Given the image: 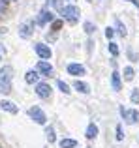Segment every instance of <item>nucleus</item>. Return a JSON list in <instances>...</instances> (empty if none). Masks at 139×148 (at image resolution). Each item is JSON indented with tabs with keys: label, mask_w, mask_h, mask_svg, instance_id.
Segmentation results:
<instances>
[{
	"label": "nucleus",
	"mask_w": 139,
	"mask_h": 148,
	"mask_svg": "<svg viewBox=\"0 0 139 148\" xmlns=\"http://www.w3.org/2000/svg\"><path fill=\"white\" fill-rule=\"evenodd\" d=\"M11 71L13 69L10 66H4L0 69V94H10L11 92Z\"/></svg>",
	"instance_id": "obj_1"
},
{
	"label": "nucleus",
	"mask_w": 139,
	"mask_h": 148,
	"mask_svg": "<svg viewBox=\"0 0 139 148\" xmlns=\"http://www.w3.org/2000/svg\"><path fill=\"white\" fill-rule=\"evenodd\" d=\"M28 114H30V118H32L36 124H45V122H47V116H45V112L41 111L40 107H36V105L28 109Z\"/></svg>",
	"instance_id": "obj_2"
},
{
	"label": "nucleus",
	"mask_w": 139,
	"mask_h": 148,
	"mask_svg": "<svg viewBox=\"0 0 139 148\" xmlns=\"http://www.w3.org/2000/svg\"><path fill=\"white\" fill-rule=\"evenodd\" d=\"M62 15H64L66 21L75 23L77 19H79V8H77V6H66V8H64V11H62Z\"/></svg>",
	"instance_id": "obj_3"
},
{
	"label": "nucleus",
	"mask_w": 139,
	"mask_h": 148,
	"mask_svg": "<svg viewBox=\"0 0 139 148\" xmlns=\"http://www.w3.org/2000/svg\"><path fill=\"white\" fill-rule=\"evenodd\" d=\"M120 114L124 116V120L128 124H136L139 120V111H136V109H124L120 107Z\"/></svg>",
	"instance_id": "obj_4"
},
{
	"label": "nucleus",
	"mask_w": 139,
	"mask_h": 148,
	"mask_svg": "<svg viewBox=\"0 0 139 148\" xmlns=\"http://www.w3.org/2000/svg\"><path fill=\"white\" fill-rule=\"evenodd\" d=\"M34 51L38 53V56L40 58H51V49H49V45H45V43H36L34 45Z\"/></svg>",
	"instance_id": "obj_5"
},
{
	"label": "nucleus",
	"mask_w": 139,
	"mask_h": 148,
	"mask_svg": "<svg viewBox=\"0 0 139 148\" xmlns=\"http://www.w3.org/2000/svg\"><path fill=\"white\" fill-rule=\"evenodd\" d=\"M36 94L40 96V98H49V96H51V86H49L47 83H40L36 86Z\"/></svg>",
	"instance_id": "obj_6"
},
{
	"label": "nucleus",
	"mask_w": 139,
	"mask_h": 148,
	"mask_svg": "<svg viewBox=\"0 0 139 148\" xmlns=\"http://www.w3.org/2000/svg\"><path fill=\"white\" fill-rule=\"evenodd\" d=\"M53 11H49V10H41V13H40V17H38V25H45V23H51L53 21Z\"/></svg>",
	"instance_id": "obj_7"
},
{
	"label": "nucleus",
	"mask_w": 139,
	"mask_h": 148,
	"mask_svg": "<svg viewBox=\"0 0 139 148\" xmlns=\"http://www.w3.org/2000/svg\"><path fill=\"white\" fill-rule=\"evenodd\" d=\"M0 107L4 109V111H8V112H11V114H15V112L19 111V107L13 103V101H8V99H2L0 101Z\"/></svg>",
	"instance_id": "obj_8"
},
{
	"label": "nucleus",
	"mask_w": 139,
	"mask_h": 148,
	"mask_svg": "<svg viewBox=\"0 0 139 148\" xmlns=\"http://www.w3.org/2000/svg\"><path fill=\"white\" fill-rule=\"evenodd\" d=\"M68 73H70V75H73V77L85 75V68H83L81 64H70V66H68Z\"/></svg>",
	"instance_id": "obj_9"
},
{
	"label": "nucleus",
	"mask_w": 139,
	"mask_h": 148,
	"mask_svg": "<svg viewBox=\"0 0 139 148\" xmlns=\"http://www.w3.org/2000/svg\"><path fill=\"white\" fill-rule=\"evenodd\" d=\"M38 71H41L43 75H51L53 73V66L49 64V62H45V60H40L38 62Z\"/></svg>",
	"instance_id": "obj_10"
},
{
	"label": "nucleus",
	"mask_w": 139,
	"mask_h": 148,
	"mask_svg": "<svg viewBox=\"0 0 139 148\" xmlns=\"http://www.w3.org/2000/svg\"><path fill=\"white\" fill-rule=\"evenodd\" d=\"M30 34H32V25H30V23H23V25L19 26V36L30 38Z\"/></svg>",
	"instance_id": "obj_11"
},
{
	"label": "nucleus",
	"mask_w": 139,
	"mask_h": 148,
	"mask_svg": "<svg viewBox=\"0 0 139 148\" xmlns=\"http://www.w3.org/2000/svg\"><path fill=\"white\" fill-rule=\"evenodd\" d=\"M73 88H75L77 92H81V94H88V92H90V86H88L87 83H81V81H75V83H73Z\"/></svg>",
	"instance_id": "obj_12"
},
{
	"label": "nucleus",
	"mask_w": 139,
	"mask_h": 148,
	"mask_svg": "<svg viewBox=\"0 0 139 148\" xmlns=\"http://www.w3.org/2000/svg\"><path fill=\"white\" fill-rule=\"evenodd\" d=\"M111 84H113V90H120V77L117 71L111 73Z\"/></svg>",
	"instance_id": "obj_13"
},
{
	"label": "nucleus",
	"mask_w": 139,
	"mask_h": 148,
	"mask_svg": "<svg viewBox=\"0 0 139 148\" xmlns=\"http://www.w3.org/2000/svg\"><path fill=\"white\" fill-rule=\"evenodd\" d=\"M96 135H98V126H96V124H88V127H87V139H94Z\"/></svg>",
	"instance_id": "obj_14"
},
{
	"label": "nucleus",
	"mask_w": 139,
	"mask_h": 148,
	"mask_svg": "<svg viewBox=\"0 0 139 148\" xmlns=\"http://www.w3.org/2000/svg\"><path fill=\"white\" fill-rule=\"evenodd\" d=\"M38 79H40V75H38V71H28L25 75V81L28 84H32V83H38Z\"/></svg>",
	"instance_id": "obj_15"
},
{
	"label": "nucleus",
	"mask_w": 139,
	"mask_h": 148,
	"mask_svg": "<svg viewBox=\"0 0 139 148\" xmlns=\"http://www.w3.org/2000/svg\"><path fill=\"white\" fill-rule=\"evenodd\" d=\"M77 146V141L73 139H62L60 141V148H75Z\"/></svg>",
	"instance_id": "obj_16"
},
{
	"label": "nucleus",
	"mask_w": 139,
	"mask_h": 148,
	"mask_svg": "<svg viewBox=\"0 0 139 148\" xmlns=\"http://www.w3.org/2000/svg\"><path fill=\"white\" fill-rule=\"evenodd\" d=\"M45 135H47V141H49V143H55V130H53L51 126L45 130Z\"/></svg>",
	"instance_id": "obj_17"
},
{
	"label": "nucleus",
	"mask_w": 139,
	"mask_h": 148,
	"mask_svg": "<svg viewBox=\"0 0 139 148\" xmlns=\"http://www.w3.org/2000/svg\"><path fill=\"white\" fill-rule=\"evenodd\" d=\"M83 28H85V32H87V34H92V32H96V25H92V23H85V25H83Z\"/></svg>",
	"instance_id": "obj_18"
},
{
	"label": "nucleus",
	"mask_w": 139,
	"mask_h": 148,
	"mask_svg": "<svg viewBox=\"0 0 139 148\" xmlns=\"http://www.w3.org/2000/svg\"><path fill=\"white\" fill-rule=\"evenodd\" d=\"M124 79L126 81H132L133 79V69L130 68V66H128V68H124Z\"/></svg>",
	"instance_id": "obj_19"
},
{
	"label": "nucleus",
	"mask_w": 139,
	"mask_h": 148,
	"mask_svg": "<svg viewBox=\"0 0 139 148\" xmlns=\"http://www.w3.org/2000/svg\"><path fill=\"white\" fill-rule=\"evenodd\" d=\"M56 84H58V88H60V90L64 92V94H70V92H72V90H70V86H68L66 83H64V81H58Z\"/></svg>",
	"instance_id": "obj_20"
},
{
	"label": "nucleus",
	"mask_w": 139,
	"mask_h": 148,
	"mask_svg": "<svg viewBox=\"0 0 139 148\" xmlns=\"http://www.w3.org/2000/svg\"><path fill=\"white\" fill-rule=\"evenodd\" d=\"M109 53L113 54V56H117V54H118V47H117V43H113V41L109 43Z\"/></svg>",
	"instance_id": "obj_21"
},
{
	"label": "nucleus",
	"mask_w": 139,
	"mask_h": 148,
	"mask_svg": "<svg viewBox=\"0 0 139 148\" xmlns=\"http://www.w3.org/2000/svg\"><path fill=\"white\" fill-rule=\"evenodd\" d=\"M132 101H133V103H139V90H137V88L132 90Z\"/></svg>",
	"instance_id": "obj_22"
},
{
	"label": "nucleus",
	"mask_w": 139,
	"mask_h": 148,
	"mask_svg": "<svg viewBox=\"0 0 139 148\" xmlns=\"http://www.w3.org/2000/svg\"><path fill=\"white\" fill-rule=\"evenodd\" d=\"M115 23H117V26H118V32H120L122 36H126V28H124V25H122V23L118 21V19H117V21H115Z\"/></svg>",
	"instance_id": "obj_23"
},
{
	"label": "nucleus",
	"mask_w": 139,
	"mask_h": 148,
	"mask_svg": "<svg viewBox=\"0 0 139 148\" xmlns=\"http://www.w3.org/2000/svg\"><path fill=\"white\" fill-rule=\"evenodd\" d=\"M113 36H115V30L111 28V26H107V28H105V38H107V40H111Z\"/></svg>",
	"instance_id": "obj_24"
},
{
	"label": "nucleus",
	"mask_w": 139,
	"mask_h": 148,
	"mask_svg": "<svg viewBox=\"0 0 139 148\" xmlns=\"http://www.w3.org/2000/svg\"><path fill=\"white\" fill-rule=\"evenodd\" d=\"M117 139H118V141H122V139H124V133H122V126H117Z\"/></svg>",
	"instance_id": "obj_25"
},
{
	"label": "nucleus",
	"mask_w": 139,
	"mask_h": 148,
	"mask_svg": "<svg viewBox=\"0 0 139 148\" xmlns=\"http://www.w3.org/2000/svg\"><path fill=\"white\" fill-rule=\"evenodd\" d=\"M4 53H6V49H4V45L0 43V60H2V54H4Z\"/></svg>",
	"instance_id": "obj_26"
},
{
	"label": "nucleus",
	"mask_w": 139,
	"mask_h": 148,
	"mask_svg": "<svg viewBox=\"0 0 139 148\" xmlns=\"http://www.w3.org/2000/svg\"><path fill=\"white\" fill-rule=\"evenodd\" d=\"M128 2H132V4H133L136 8H139V0H128Z\"/></svg>",
	"instance_id": "obj_27"
},
{
	"label": "nucleus",
	"mask_w": 139,
	"mask_h": 148,
	"mask_svg": "<svg viewBox=\"0 0 139 148\" xmlns=\"http://www.w3.org/2000/svg\"><path fill=\"white\" fill-rule=\"evenodd\" d=\"M56 2H58V0H47V4H53V6H55Z\"/></svg>",
	"instance_id": "obj_28"
},
{
	"label": "nucleus",
	"mask_w": 139,
	"mask_h": 148,
	"mask_svg": "<svg viewBox=\"0 0 139 148\" xmlns=\"http://www.w3.org/2000/svg\"><path fill=\"white\" fill-rule=\"evenodd\" d=\"M87 2H92V0H87Z\"/></svg>",
	"instance_id": "obj_29"
}]
</instances>
